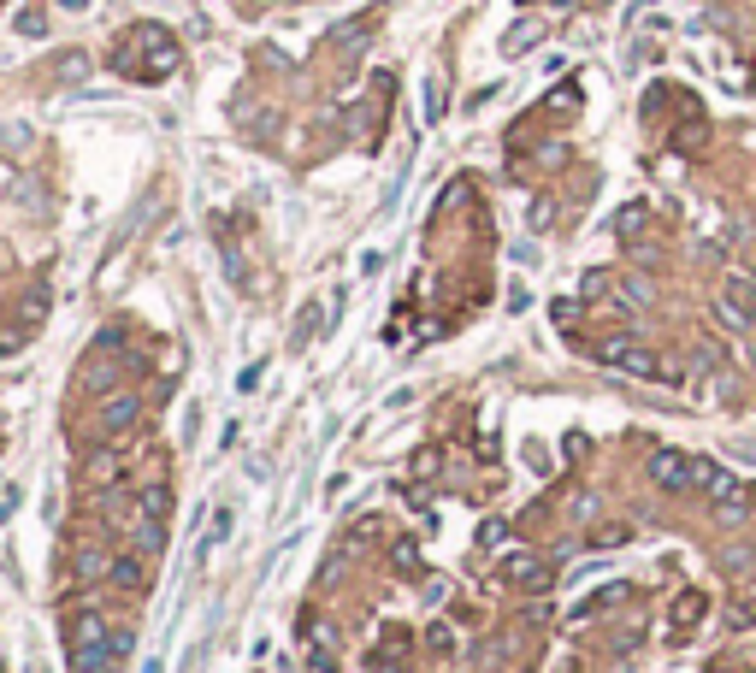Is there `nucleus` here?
<instances>
[{
    "label": "nucleus",
    "mask_w": 756,
    "mask_h": 673,
    "mask_svg": "<svg viewBox=\"0 0 756 673\" xmlns=\"http://www.w3.org/2000/svg\"><path fill=\"white\" fill-rule=\"evenodd\" d=\"M502 579L520 590H543L550 585V567H543V555H532V549H514L508 561H502Z\"/></svg>",
    "instance_id": "39448f33"
},
{
    "label": "nucleus",
    "mask_w": 756,
    "mask_h": 673,
    "mask_svg": "<svg viewBox=\"0 0 756 673\" xmlns=\"http://www.w3.org/2000/svg\"><path fill=\"white\" fill-rule=\"evenodd\" d=\"M260 372H266V361H255V366H243V379H237V390H255V384H260Z\"/></svg>",
    "instance_id": "cd10ccee"
},
{
    "label": "nucleus",
    "mask_w": 756,
    "mask_h": 673,
    "mask_svg": "<svg viewBox=\"0 0 756 673\" xmlns=\"http://www.w3.org/2000/svg\"><path fill=\"white\" fill-rule=\"evenodd\" d=\"M627 597H632V585H627V579H614V585H603V590H591L586 603L573 608V620H591V615H603V608H614V603H627Z\"/></svg>",
    "instance_id": "9b49d317"
},
{
    "label": "nucleus",
    "mask_w": 756,
    "mask_h": 673,
    "mask_svg": "<svg viewBox=\"0 0 756 673\" xmlns=\"http://www.w3.org/2000/svg\"><path fill=\"white\" fill-rule=\"evenodd\" d=\"M644 478H650L656 491H685V485H691V455H685V449H650Z\"/></svg>",
    "instance_id": "7ed1b4c3"
},
{
    "label": "nucleus",
    "mask_w": 756,
    "mask_h": 673,
    "mask_svg": "<svg viewBox=\"0 0 756 673\" xmlns=\"http://www.w3.org/2000/svg\"><path fill=\"white\" fill-rule=\"evenodd\" d=\"M390 567H396L402 579H414V567H420V544H414V538H402V544H390Z\"/></svg>",
    "instance_id": "f3484780"
},
{
    "label": "nucleus",
    "mask_w": 756,
    "mask_h": 673,
    "mask_svg": "<svg viewBox=\"0 0 756 673\" xmlns=\"http://www.w3.org/2000/svg\"><path fill=\"white\" fill-rule=\"evenodd\" d=\"M709 673H727V668H709Z\"/></svg>",
    "instance_id": "2f4dec72"
},
{
    "label": "nucleus",
    "mask_w": 756,
    "mask_h": 673,
    "mask_svg": "<svg viewBox=\"0 0 756 673\" xmlns=\"http://www.w3.org/2000/svg\"><path fill=\"white\" fill-rule=\"evenodd\" d=\"M627 526H603V532H591V544H597V549H614V544H627Z\"/></svg>",
    "instance_id": "aec40b11"
},
{
    "label": "nucleus",
    "mask_w": 756,
    "mask_h": 673,
    "mask_svg": "<svg viewBox=\"0 0 756 673\" xmlns=\"http://www.w3.org/2000/svg\"><path fill=\"white\" fill-rule=\"evenodd\" d=\"M136 508H143V514H154V520H166V514H171V491L160 485V478H154V485H136Z\"/></svg>",
    "instance_id": "2eb2a0df"
},
{
    "label": "nucleus",
    "mask_w": 756,
    "mask_h": 673,
    "mask_svg": "<svg viewBox=\"0 0 756 673\" xmlns=\"http://www.w3.org/2000/svg\"><path fill=\"white\" fill-rule=\"evenodd\" d=\"M502 538H508V526H502V520H485V532H479V544H502Z\"/></svg>",
    "instance_id": "bb28decb"
},
{
    "label": "nucleus",
    "mask_w": 756,
    "mask_h": 673,
    "mask_svg": "<svg viewBox=\"0 0 756 673\" xmlns=\"http://www.w3.org/2000/svg\"><path fill=\"white\" fill-rule=\"evenodd\" d=\"M107 632H113V626H107L100 615H77V620H72V650H83V644H100Z\"/></svg>",
    "instance_id": "dca6fc26"
},
{
    "label": "nucleus",
    "mask_w": 756,
    "mask_h": 673,
    "mask_svg": "<svg viewBox=\"0 0 756 673\" xmlns=\"http://www.w3.org/2000/svg\"><path fill=\"white\" fill-rule=\"evenodd\" d=\"M739 354H744V366L756 372V336H744V343H739Z\"/></svg>",
    "instance_id": "c756f323"
},
{
    "label": "nucleus",
    "mask_w": 756,
    "mask_h": 673,
    "mask_svg": "<svg viewBox=\"0 0 756 673\" xmlns=\"http://www.w3.org/2000/svg\"><path fill=\"white\" fill-rule=\"evenodd\" d=\"M372 532H378V520H361L355 532H349V549H361V544H367V538H372Z\"/></svg>",
    "instance_id": "a878e982"
},
{
    "label": "nucleus",
    "mask_w": 756,
    "mask_h": 673,
    "mask_svg": "<svg viewBox=\"0 0 756 673\" xmlns=\"http://www.w3.org/2000/svg\"><path fill=\"white\" fill-rule=\"evenodd\" d=\"M715 313L733 325V331H751V319H756V290L744 278H727L721 284V295H715Z\"/></svg>",
    "instance_id": "20e7f679"
},
{
    "label": "nucleus",
    "mask_w": 756,
    "mask_h": 673,
    "mask_svg": "<svg viewBox=\"0 0 756 673\" xmlns=\"http://www.w3.org/2000/svg\"><path fill=\"white\" fill-rule=\"evenodd\" d=\"M426 638H431V650H438V656H449V644H456V638H449V632H443V626H431Z\"/></svg>",
    "instance_id": "c85d7f7f"
},
{
    "label": "nucleus",
    "mask_w": 756,
    "mask_h": 673,
    "mask_svg": "<svg viewBox=\"0 0 756 673\" xmlns=\"http://www.w3.org/2000/svg\"><path fill=\"white\" fill-rule=\"evenodd\" d=\"M431 473H438V449H420V455H414V478H431Z\"/></svg>",
    "instance_id": "412c9836"
},
{
    "label": "nucleus",
    "mask_w": 756,
    "mask_h": 673,
    "mask_svg": "<svg viewBox=\"0 0 756 673\" xmlns=\"http://www.w3.org/2000/svg\"><path fill=\"white\" fill-rule=\"evenodd\" d=\"M125 544L136 549V555H160L166 549V520H154V514H130V526H125Z\"/></svg>",
    "instance_id": "423d86ee"
},
{
    "label": "nucleus",
    "mask_w": 756,
    "mask_h": 673,
    "mask_svg": "<svg viewBox=\"0 0 756 673\" xmlns=\"http://www.w3.org/2000/svg\"><path fill=\"white\" fill-rule=\"evenodd\" d=\"M703 615H709V597H703V590H685L680 603H673V626H680V632H691Z\"/></svg>",
    "instance_id": "4468645a"
},
{
    "label": "nucleus",
    "mask_w": 756,
    "mask_h": 673,
    "mask_svg": "<svg viewBox=\"0 0 756 673\" xmlns=\"http://www.w3.org/2000/svg\"><path fill=\"white\" fill-rule=\"evenodd\" d=\"M614 224H621V237H632V231H644V207H627V213H621V219H614Z\"/></svg>",
    "instance_id": "4be33fe9"
},
{
    "label": "nucleus",
    "mask_w": 756,
    "mask_h": 673,
    "mask_svg": "<svg viewBox=\"0 0 756 673\" xmlns=\"http://www.w3.org/2000/svg\"><path fill=\"white\" fill-rule=\"evenodd\" d=\"M367 673H408V632L390 626V632H385V650H372Z\"/></svg>",
    "instance_id": "1a4fd4ad"
},
{
    "label": "nucleus",
    "mask_w": 756,
    "mask_h": 673,
    "mask_svg": "<svg viewBox=\"0 0 756 673\" xmlns=\"http://www.w3.org/2000/svg\"><path fill=\"white\" fill-rule=\"evenodd\" d=\"M48 302H54V295H48V284H30L24 295H18V308H13V325L18 331H42V319H48Z\"/></svg>",
    "instance_id": "6e6552de"
},
{
    "label": "nucleus",
    "mask_w": 756,
    "mask_h": 673,
    "mask_svg": "<svg viewBox=\"0 0 756 673\" xmlns=\"http://www.w3.org/2000/svg\"><path fill=\"white\" fill-rule=\"evenodd\" d=\"M118 467H125V461H118V443H100L95 455H89V478H95L100 491H107V485H118Z\"/></svg>",
    "instance_id": "ddd939ff"
},
{
    "label": "nucleus",
    "mask_w": 756,
    "mask_h": 673,
    "mask_svg": "<svg viewBox=\"0 0 756 673\" xmlns=\"http://www.w3.org/2000/svg\"><path fill=\"white\" fill-rule=\"evenodd\" d=\"M107 644H113L118 661H125V656H130V626H113V632H107Z\"/></svg>",
    "instance_id": "5701e85b"
},
{
    "label": "nucleus",
    "mask_w": 756,
    "mask_h": 673,
    "mask_svg": "<svg viewBox=\"0 0 756 673\" xmlns=\"http://www.w3.org/2000/svg\"><path fill=\"white\" fill-rule=\"evenodd\" d=\"M107 567H113V555L100 549V532H95V538H77V544H72V573H77V579H107Z\"/></svg>",
    "instance_id": "0eeeda50"
},
{
    "label": "nucleus",
    "mask_w": 756,
    "mask_h": 673,
    "mask_svg": "<svg viewBox=\"0 0 756 673\" xmlns=\"http://www.w3.org/2000/svg\"><path fill=\"white\" fill-rule=\"evenodd\" d=\"M727 620H733V626H756V603H733Z\"/></svg>",
    "instance_id": "b1692460"
},
{
    "label": "nucleus",
    "mask_w": 756,
    "mask_h": 673,
    "mask_svg": "<svg viewBox=\"0 0 756 673\" xmlns=\"http://www.w3.org/2000/svg\"><path fill=\"white\" fill-rule=\"evenodd\" d=\"M136 425H143V396H136V390L100 396V407H95V432H100V443H125V432H136Z\"/></svg>",
    "instance_id": "f03ea898"
},
{
    "label": "nucleus",
    "mask_w": 756,
    "mask_h": 673,
    "mask_svg": "<svg viewBox=\"0 0 756 673\" xmlns=\"http://www.w3.org/2000/svg\"><path fill=\"white\" fill-rule=\"evenodd\" d=\"M30 343V331H18V325H0V354H18Z\"/></svg>",
    "instance_id": "6ab92c4d"
},
{
    "label": "nucleus",
    "mask_w": 756,
    "mask_h": 673,
    "mask_svg": "<svg viewBox=\"0 0 756 673\" xmlns=\"http://www.w3.org/2000/svg\"><path fill=\"white\" fill-rule=\"evenodd\" d=\"M107 579H113V590H125V597H136V590H148V573H143V555H136V549H125V555H113V567H107Z\"/></svg>",
    "instance_id": "9d476101"
},
{
    "label": "nucleus",
    "mask_w": 756,
    "mask_h": 673,
    "mask_svg": "<svg viewBox=\"0 0 756 673\" xmlns=\"http://www.w3.org/2000/svg\"><path fill=\"white\" fill-rule=\"evenodd\" d=\"M314 331H319V302H308V308L296 313V331H290V343H308Z\"/></svg>",
    "instance_id": "a211bd4d"
},
{
    "label": "nucleus",
    "mask_w": 756,
    "mask_h": 673,
    "mask_svg": "<svg viewBox=\"0 0 756 673\" xmlns=\"http://www.w3.org/2000/svg\"><path fill=\"white\" fill-rule=\"evenodd\" d=\"M526 42H538V24H520V30H514V36H508V54H520Z\"/></svg>",
    "instance_id": "393cba45"
},
{
    "label": "nucleus",
    "mask_w": 756,
    "mask_h": 673,
    "mask_svg": "<svg viewBox=\"0 0 756 673\" xmlns=\"http://www.w3.org/2000/svg\"><path fill=\"white\" fill-rule=\"evenodd\" d=\"M597 361L614 366V372H632V379H680V366L656 361L639 336H603V343H597Z\"/></svg>",
    "instance_id": "f257e3e1"
},
{
    "label": "nucleus",
    "mask_w": 756,
    "mask_h": 673,
    "mask_svg": "<svg viewBox=\"0 0 756 673\" xmlns=\"http://www.w3.org/2000/svg\"><path fill=\"white\" fill-rule=\"evenodd\" d=\"M733 455H744V461H756V443H733Z\"/></svg>",
    "instance_id": "7c9ffc66"
},
{
    "label": "nucleus",
    "mask_w": 756,
    "mask_h": 673,
    "mask_svg": "<svg viewBox=\"0 0 756 673\" xmlns=\"http://www.w3.org/2000/svg\"><path fill=\"white\" fill-rule=\"evenodd\" d=\"M118 668V656H113V644L100 638V644H83V650H72V673H113Z\"/></svg>",
    "instance_id": "f8f14e48"
}]
</instances>
